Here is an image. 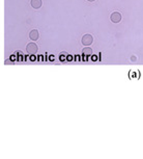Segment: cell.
<instances>
[{
    "instance_id": "1",
    "label": "cell",
    "mask_w": 143,
    "mask_h": 159,
    "mask_svg": "<svg viewBox=\"0 0 143 159\" xmlns=\"http://www.w3.org/2000/svg\"><path fill=\"white\" fill-rule=\"evenodd\" d=\"M81 43H82L83 46H85V47L90 46V45L93 43V38H92L91 34H84L82 37Z\"/></svg>"
},
{
    "instance_id": "2",
    "label": "cell",
    "mask_w": 143,
    "mask_h": 159,
    "mask_svg": "<svg viewBox=\"0 0 143 159\" xmlns=\"http://www.w3.org/2000/svg\"><path fill=\"white\" fill-rule=\"evenodd\" d=\"M38 50V47L37 45L35 43H29L27 46H26V51L29 54H35Z\"/></svg>"
},
{
    "instance_id": "3",
    "label": "cell",
    "mask_w": 143,
    "mask_h": 159,
    "mask_svg": "<svg viewBox=\"0 0 143 159\" xmlns=\"http://www.w3.org/2000/svg\"><path fill=\"white\" fill-rule=\"evenodd\" d=\"M110 20H111V22L113 23H119L121 20V14L119 13V11H114V13H112L111 16H110Z\"/></svg>"
},
{
    "instance_id": "4",
    "label": "cell",
    "mask_w": 143,
    "mask_h": 159,
    "mask_svg": "<svg viewBox=\"0 0 143 159\" xmlns=\"http://www.w3.org/2000/svg\"><path fill=\"white\" fill-rule=\"evenodd\" d=\"M29 38H30L32 41H37L38 38H40L38 30H37V29H32V30L29 32Z\"/></svg>"
},
{
    "instance_id": "5",
    "label": "cell",
    "mask_w": 143,
    "mask_h": 159,
    "mask_svg": "<svg viewBox=\"0 0 143 159\" xmlns=\"http://www.w3.org/2000/svg\"><path fill=\"white\" fill-rule=\"evenodd\" d=\"M30 4L33 8L37 10V8H40L41 5H43V2H41V0H31Z\"/></svg>"
},
{
    "instance_id": "6",
    "label": "cell",
    "mask_w": 143,
    "mask_h": 159,
    "mask_svg": "<svg viewBox=\"0 0 143 159\" xmlns=\"http://www.w3.org/2000/svg\"><path fill=\"white\" fill-rule=\"evenodd\" d=\"M82 53L84 55H91L92 54V49L89 47H85L84 49L82 50Z\"/></svg>"
},
{
    "instance_id": "7",
    "label": "cell",
    "mask_w": 143,
    "mask_h": 159,
    "mask_svg": "<svg viewBox=\"0 0 143 159\" xmlns=\"http://www.w3.org/2000/svg\"><path fill=\"white\" fill-rule=\"evenodd\" d=\"M5 64H6V65H10V64H11V61H8V59H6V61H5Z\"/></svg>"
},
{
    "instance_id": "8",
    "label": "cell",
    "mask_w": 143,
    "mask_h": 159,
    "mask_svg": "<svg viewBox=\"0 0 143 159\" xmlns=\"http://www.w3.org/2000/svg\"><path fill=\"white\" fill-rule=\"evenodd\" d=\"M87 1H89V2H93V1H95V0H87Z\"/></svg>"
}]
</instances>
